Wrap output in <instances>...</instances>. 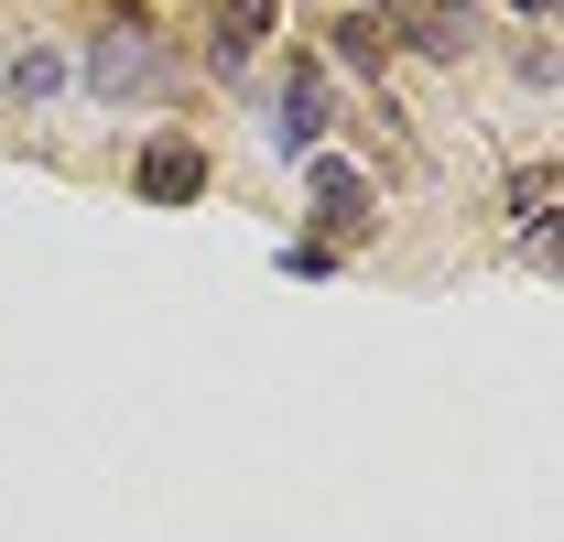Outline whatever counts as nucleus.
Listing matches in <instances>:
<instances>
[{"label":"nucleus","mask_w":564,"mask_h":542,"mask_svg":"<svg viewBox=\"0 0 564 542\" xmlns=\"http://www.w3.org/2000/svg\"><path fill=\"white\" fill-rule=\"evenodd\" d=\"M87 87H98V98H152V87H174V55H163L141 22H109V33L87 44Z\"/></svg>","instance_id":"1"},{"label":"nucleus","mask_w":564,"mask_h":542,"mask_svg":"<svg viewBox=\"0 0 564 542\" xmlns=\"http://www.w3.org/2000/svg\"><path fill=\"white\" fill-rule=\"evenodd\" d=\"M380 33H402L413 55H445V66H456V55L478 44V11H467V0H380Z\"/></svg>","instance_id":"2"},{"label":"nucleus","mask_w":564,"mask_h":542,"mask_svg":"<svg viewBox=\"0 0 564 542\" xmlns=\"http://www.w3.org/2000/svg\"><path fill=\"white\" fill-rule=\"evenodd\" d=\"M131 185H141V196H152V206H185V196H196V185H207V152H196V141H185V131H163V141H152V152H141V174H131Z\"/></svg>","instance_id":"3"},{"label":"nucleus","mask_w":564,"mask_h":542,"mask_svg":"<svg viewBox=\"0 0 564 542\" xmlns=\"http://www.w3.org/2000/svg\"><path fill=\"white\" fill-rule=\"evenodd\" d=\"M272 141L282 152H315V141H326V76H293L272 98Z\"/></svg>","instance_id":"4"},{"label":"nucleus","mask_w":564,"mask_h":542,"mask_svg":"<svg viewBox=\"0 0 564 542\" xmlns=\"http://www.w3.org/2000/svg\"><path fill=\"white\" fill-rule=\"evenodd\" d=\"M315 217H326V250L369 228V185H358L348 163H315Z\"/></svg>","instance_id":"5"},{"label":"nucleus","mask_w":564,"mask_h":542,"mask_svg":"<svg viewBox=\"0 0 564 542\" xmlns=\"http://www.w3.org/2000/svg\"><path fill=\"white\" fill-rule=\"evenodd\" d=\"M217 66H250L261 55V33H272V0H217Z\"/></svg>","instance_id":"6"},{"label":"nucleus","mask_w":564,"mask_h":542,"mask_svg":"<svg viewBox=\"0 0 564 542\" xmlns=\"http://www.w3.org/2000/svg\"><path fill=\"white\" fill-rule=\"evenodd\" d=\"M380 55H391V33L369 22V11H348L337 22V66H358V76H380Z\"/></svg>","instance_id":"7"},{"label":"nucleus","mask_w":564,"mask_h":542,"mask_svg":"<svg viewBox=\"0 0 564 542\" xmlns=\"http://www.w3.org/2000/svg\"><path fill=\"white\" fill-rule=\"evenodd\" d=\"M543 206H554V185H543V174H521V185H510V217H521V239H543Z\"/></svg>","instance_id":"8"},{"label":"nucleus","mask_w":564,"mask_h":542,"mask_svg":"<svg viewBox=\"0 0 564 542\" xmlns=\"http://www.w3.org/2000/svg\"><path fill=\"white\" fill-rule=\"evenodd\" d=\"M521 11H554V0H521Z\"/></svg>","instance_id":"9"}]
</instances>
